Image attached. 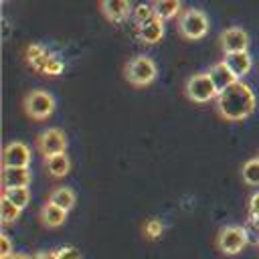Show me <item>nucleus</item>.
<instances>
[{
  "label": "nucleus",
  "instance_id": "obj_26",
  "mask_svg": "<svg viewBox=\"0 0 259 259\" xmlns=\"http://www.w3.org/2000/svg\"><path fill=\"white\" fill-rule=\"evenodd\" d=\"M12 241L6 233H0V259H8L12 255Z\"/></svg>",
  "mask_w": 259,
  "mask_h": 259
},
{
  "label": "nucleus",
  "instance_id": "obj_5",
  "mask_svg": "<svg viewBox=\"0 0 259 259\" xmlns=\"http://www.w3.org/2000/svg\"><path fill=\"white\" fill-rule=\"evenodd\" d=\"M214 243L223 255H239L249 243V233L241 225H227L217 233Z\"/></svg>",
  "mask_w": 259,
  "mask_h": 259
},
{
  "label": "nucleus",
  "instance_id": "obj_18",
  "mask_svg": "<svg viewBox=\"0 0 259 259\" xmlns=\"http://www.w3.org/2000/svg\"><path fill=\"white\" fill-rule=\"evenodd\" d=\"M49 51L42 47V45H28L26 51H24V59L26 63L34 69V71H42V65H45V59H47Z\"/></svg>",
  "mask_w": 259,
  "mask_h": 259
},
{
  "label": "nucleus",
  "instance_id": "obj_17",
  "mask_svg": "<svg viewBox=\"0 0 259 259\" xmlns=\"http://www.w3.org/2000/svg\"><path fill=\"white\" fill-rule=\"evenodd\" d=\"M49 200L55 202L57 206L65 208V210H71L75 206V202H77V196H75L73 188H69V186H57V188L51 190Z\"/></svg>",
  "mask_w": 259,
  "mask_h": 259
},
{
  "label": "nucleus",
  "instance_id": "obj_29",
  "mask_svg": "<svg viewBox=\"0 0 259 259\" xmlns=\"http://www.w3.org/2000/svg\"><path fill=\"white\" fill-rule=\"evenodd\" d=\"M32 257L34 259H57V251H38Z\"/></svg>",
  "mask_w": 259,
  "mask_h": 259
},
{
  "label": "nucleus",
  "instance_id": "obj_22",
  "mask_svg": "<svg viewBox=\"0 0 259 259\" xmlns=\"http://www.w3.org/2000/svg\"><path fill=\"white\" fill-rule=\"evenodd\" d=\"M241 176H243V182L249 184V186H259V156L247 160L241 168Z\"/></svg>",
  "mask_w": 259,
  "mask_h": 259
},
{
  "label": "nucleus",
  "instance_id": "obj_21",
  "mask_svg": "<svg viewBox=\"0 0 259 259\" xmlns=\"http://www.w3.org/2000/svg\"><path fill=\"white\" fill-rule=\"evenodd\" d=\"M20 212H22V208L16 206L14 202H10L6 196L0 198V221H2V225L16 223L20 219Z\"/></svg>",
  "mask_w": 259,
  "mask_h": 259
},
{
  "label": "nucleus",
  "instance_id": "obj_27",
  "mask_svg": "<svg viewBox=\"0 0 259 259\" xmlns=\"http://www.w3.org/2000/svg\"><path fill=\"white\" fill-rule=\"evenodd\" d=\"M247 210H249V219H257L259 221V192H253L249 196Z\"/></svg>",
  "mask_w": 259,
  "mask_h": 259
},
{
  "label": "nucleus",
  "instance_id": "obj_6",
  "mask_svg": "<svg viewBox=\"0 0 259 259\" xmlns=\"http://www.w3.org/2000/svg\"><path fill=\"white\" fill-rule=\"evenodd\" d=\"M184 95L192 103H208V101L217 99L219 91L206 71V73H194L192 77H188V81L184 85Z\"/></svg>",
  "mask_w": 259,
  "mask_h": 259
},
{
  "label": "nucleus",
  "instance_id": "obj_24",
  "mask_svg": "<svg viewBox=\"0 0 259 259\" xmlns=\"http://www.w3.org/2000/svg\"><path fill=\"white\" fill-rule=\"evenodd\" d=\"M154 14H156V10H154V6H150V4H138V6L132 10V16H134V20H136V26L144 24V22L150 20Z\"/></svg>",
  "mask_w": 259,
  "mask_h": 259
},
{
  "label": "nucleus",
  "instance_id": "obj_25",
  "mask_svg": "<svg viewBox=\"0 0 259 259\" xmlns=\"http://www.w3.org/2000/svg\"><path fill=\"white\" fill-rule=\"evenodd\" d=\"M162 233H164V223H162L160 219H150V221L144 225V235H146V239H150V241L160 239Z\"/></svg>",
  "mask_w": 259,
  "mask_h": 259
},
{
  "label": "nucleus",
  "instance_id": "obj_1",
  "mask_svg": "<svg viewBox=\"0 0 259 259\" xmlns=\"http://www.w3.org/2000/svg\"><path fill=\"white\" fill-rule=\"evenodd\" d=\"M257 99L253 89L245 81H235L214 99L217 113L227 121H243L255 111Z\"/></svg>",
  "mask_w": 259,
  "mask_h": 259
},
{
  "label": "nucleus",
  "instance_id": "obj_19",
  "mask_svg": "<svg viewBox=\"0 0 259 259\" xmlns=\"http://www.w3.org/2000/svg\"><path fill=\"white\" fill-rule=\"evenodd\" d=\"M182 8V2L180 0H156L154 2V10H156V16H160L162 20H172L178 16Z\"/></svg>",
  "mask_w": 259,
  "mask_h": 259
},
{
  "label": "nucleus",
  "instance_id": "obj_15",
  "mask_svg": "<svg viewBox=\"0 0 259 259\" xmlns=\"http://www.w3.org/2000/svg\"><path fill=\"white\" fill-rule=\"evenodd\" d=\"M208 75H210V79H212V83H214V87H217V91H219V93H221V91H225V89H227L229 85H233L235 81H239V79L233 75V71L227 67V63H225V61L214 63V65L210 67Z\"/></svg>",
  "mask_w": 259,
  "mask_h": 259
},
{
  "label": "nucleus",
  "instance_id": "obj_20",
  "mask_svg": "<svg viewBox=\"0 0 259 259\" xmlns=\"http://www.w3.org/2000/svg\"><path fill=\"white\" fill-rule=\"evenodd\" d=\"M2 196H6L10 202H14L20 208H26L30 202V188L28 186H16V188H4Z\"/></svg>",
  "mask_w": 259,
  "mask_h": 259
},
{
  "label": "nucleus",
  "instance_id": "obj_14",
  "mask_svg": "<svg viewBox=\"0 0 259 259\" xmlns=\"http://www.w3.org/2000/svg\"><path fill=\"white\" fill-rule=\"evenodd\" d=\"M67 212H69V210H65V208L57 206L55 202L47 200V202L40 206V210H38V219H40V223H42L47 229H57V227H61V225L67 221Z\"/></svg>",
  "mask_w": 259,
  "mask_h": 259
},
{
  "label": "nucleus",
  "instance_id": "obj_28",
  "mask_svg": "<svg viewBox=\"0 0 259 259\" xmlns=\"http://www.w3.org/2000/svg\"><path fill=\"white\" fill-rule=\"evenodd\" d=\"M57 259H81V253L75 247H61L57 249Z\"/></svg>",
  "mask_w": 259,
  "mask_h": 259
},
{
  "label": "nucleus",
  "instance_id": "obj_30",
  "mask_svg": "<svg viewBox=\"0 0 259 259\" xmlns=\"http://www.w3.org/2000/svg\"><path fill=\"white\" fill-rule=\"evenodd\" d=\"M8 259H34V257H30V255H24V253H12Z\"/></svg>",
  "mask_w": 259,
  "mask_h": 259
},
{
  "label": "nucleus",
  "instance_id": "obj_3",
  "mask_svg": "<svg viewBox=\"0 0 259 259\" xmlns=\"http://www.w3.org/2000/svg\"><path fill=\"white\" fill-rule=\"evenodd\" d=\"M55 107H57L55 97H53L49 91H45V89H32V91H28V93L24 95V99H22V109H24V113H26L30 119H34V121H45V119H49V117L55 113Z\"/></svg>",
  "mask_w": 259,
  "mask_h": 259
},
{
  "label": "nucleus",
  "instance_id": "obj_9",
  "mask_svg": "<svg viewBox=\"0 0 259 259\" xmlns=\"http://www.w3.org/2000/svg\"><path fill=\"white\" fill-rule=\"evenodd\" d=\"M32 152L24 142H10L2 150V166H30Z\"/></svg>",
  "mask_w": 259,
  "mask_h": 259
},
{
  "label": "nucleus",
  "instance_id": "obj_12",
  "mask_svg": "<svg viewBox=\"0 0 259 259\" xmlns=\"http://www.w3.org/2000/svg\"><path fill=\"white\" fill-rule=\"evenodd\" d=\"M223 61L227 63V67L233 71V75L243 81V77L251 71L253 67V59L249 55V51H237V53H223Z\"/></svg>",
  "mask_w": 259,
  "mask_h": 259
},
{
  "label": "nucleus",
  "instance_id": "obj_10",
  "mask_svg": "<svg viewBox=\"0 0 259 259\" xmlns=\"http://www.w3.org/2000/svg\"><path fill=\"white\" fill-rule=\"evenodd\" d=\"M99 8H101L103 16L113 24L125 22L132 12L130 0H99Z\"/></svg>",
  "mask_w": 259,
  "mask_h": 259
},
{
  "label": "nucleus",
  "instance_id": "obj_2",
  "mask_svg": "<svg viewBox=\"0 0 259 259\" xmlns=\"http://www.w3.org/2000/svg\"><path fill=\"white\" fill-rule=\"evenodd\" d=\"M123 75L130 81V85H134V87H148L150 83L156 81L158 67H156L154 59H150L148 55H136L134 59H130L125 63Z\"/></svg>",
  "mask_w": 259,
  "mask_h": 259
},
{
  "label": "nucleus",
  "instance_id": "obj_23",
  "mask_svg": "<svg viewBox=\"0 0 259 259\" xmlns=\"http://www.w3.org/2000/svg\"><path fill=\"white\" fill-rule=\"evenodd\" d=\"M63 69H65V63H63V59L57 55V53H51L49 51V55H47V59H45V65H42V75H49V77H57V75H61L63 73Z\"/></svg>",
  "mask_w": 259,
  "mask_h": 259
},
{
  "label": "nucleus",
  "instance_id": "obj_11",
  "mask_svg": "<svg viewBox=\"0 0 259 259\" xmlns=\"http://www.w3.org/2000/svg\"><path fill=\"white\" fill-rule=\"evenodd\" d=\"M32 180L30 166H2V188L28 186Z\"/></svg>",
  "mask_w": 259,
  "mask_h": 259
},
{
  "label": "nucleus",
  "instance_id": "obj_4",
  "mask_svg": "<svg viewBox=\"0 0 259 259\" xmlns=\"http://www.w3.org/2000/svg\"><path fill=\"white\" fill-rule=\"evenodd\" d=\"M208 16L198 10V8H186L180 16H178V30L184 38L188 40H200L206 36L208 32Z\"/></svg>",
  "mask_w": 259,
  "mask_h": 259
},
{
  "label": "nucleus",
  "instance_id": "obj_13",
  "mask_svg": "<svg viewBox=\"0 0 259 259\" xmlns=\"http://www.w3.org/2000/svg\"><path fill=\"white\" fill-rule=\"evenodd\" d=\"M136 30H138V38H140L144 45H156V42H160L162 36H164V20L154 14L150 20H146V22L140 24V26H136Z\"/></svg>",
  "mask_w": 259,
  "mask_h": 259
},
{
  "label": "nucleus",
  "instance_id": "obj_16",
  "mask_svg": "<svg viewBox=\"0 0 259 259\" xmlns=\"http://www.w3.org/2000/svg\"><path fill=\"white\" fill-rule=\"evenodd\" d=\"M45 168H47V172L53 178H63L71 170V160H69L67 152H61V154H55V156L45 158Z\"/></svg>",
  "mask_w": 259,
  "mask_h": 259
},
{
  "label": "nucleus",
  "instance_id": "obj_8",
  "mask_svg": "<svg viewBox=\"0 0 259 259\" xmlns=\"http://www.w3.org/2000/svg\"><path fill=\"white\" fill-rule=\"evenodd\" d=\"M221 49L223 53H237V51H247L249 49V34L241 26H229L221 32Z\"/></svg>",
  "mask_w": 259,
  "mask_h": 259
},
{
  "label": "nucleus",
  "instance_id": "obj_7",
  "mask_svg": "<svg viewBox=\"0 0 259 259\" xmlns=\"http://www.w3.org/2000/svg\"><path fill=\"white\" fill-rule=\"evenodd\" d=\"M36 150L40 152L42 158L67 152V136L61 130H57V127L45 130V132H40L36 136Z\"/></svg>",
  "mask_w": 259,
  "mask_h": 259
}]
</instances>
